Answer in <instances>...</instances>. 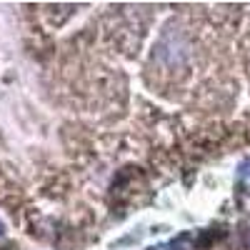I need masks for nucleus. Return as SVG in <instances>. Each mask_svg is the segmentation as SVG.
Segmentation results:
<instances>
[{
    "label": "nucleus",
    "instance_id": "obj_1",
    "mask_svg": "<svg viewBox=\"0 0 250 250\" xmlns=\"http://www.w3.org/2000/svg\"><path fill=\"white\" fill-rule=\"evenodd\" d=\"M238 175H240V180L243 183H250V158L240 165V170H238Z\"/></svg>",
    "mask_w": 250,
    "mask_h": 250
}]
</instances>
